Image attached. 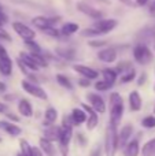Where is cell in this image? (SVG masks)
Wrapping results in <instances>:
<instances>
[{
	"mask_svg": "<svg viewBox=\"0 0 155 156\" xmlns=\"http://www.w3.org/2000/svg\"><path fill=\"white\" fill-rule=\"evenodd\" d=\"M59 137H60V126H48L45 130H44V138L49 141H59Z\"/></svg>",
	"mask_w": 155,
	"mask_h": 156,
	"instance_id": "18",
	"label": "cell"
},
{
	"mask_svg": "<svg viewBox=\"0 0 155 156\" xmlns=\"http://www.w3.org/2000/svg\"><path fill=\"white\" fill-rule=\"evenodd\" d=\"M154 114H155V107H154Z\"/></svg>",
	"mask_w": 155,
	"mask_h": 156,
	"instance_id": "53",
	"label": "cell"
},
{
	"mask_svg": "<svg viewBox=\"0 0 155 156\" xmlns=\"http://www.w3.org/2000/svg\"><path fill=\"white\" fill-rule=\"evenodd\" d=\"M56 21H52V19L47 18V16H43V15H38V16H34L32 19V23L34 25L37 29H41V30H45L48 27H51V25Z\"/></svg>",
	"mask_w": 155,
	"mask_h": 156,
	"instance_id": "16",
	"label": "cell"
},
{
	"mask_svg": "<svg viewBox=\"0 0 155 156\" xmlns=\"http://www.w3.org/2000/svg\"><path fill=\"white\" fill-rule=\"evenodd\" d=\"M142 126L146 129H154L155 127V115H148L146 118H143Z\"/></svg>",
	"mask_w": 155,
	"mask_h": 156,
	"instance_id": "31",
	"label": "cell"
},
{
	"mask_svg": "<svg viewBox=\"0 0 155 156\" xmlns=\"http://www.w3.org/2000/svg\"><path fill=\"white\" fill-rule=\"evenodd\" d=\"M26 47L30 49V54H41V48L37 43H34L33 40H29V41H25Z\"/></svg>",
	"mask_w": 155,
	"mask_h": 156,
	"instance_id": "33",
	"label": "cell"
},
{
	"mask_svg": "<svg viewBox=\"0 0 155 156\" xmlns=\"http://www.w3.org/2000/svg\"><path fill=\"white\" fill-rule=\"evenodd\" d=\"M154 152H155V138H151L150 141H147V143L143 145L142 154H143V156H153Z\"/></svg>",
	"mask_w": 155,
	"mask_h": 156,
	"instance_id": "26",
	"label": "cell"
},
{
	"mask_svg": "<svg viewBox=\"0 0 155 156\" xmlns=\"http://www.w3.org/2000/svg\"><path fill=\"white\" fill-rule=\"evenodd\" d=\"M102 74H103V80L107 81L109 83H111V85H114V82L117 81V77H118V73L114 69H103Z\"/></svg>",
	"mask_w": 155,
	"mask_h": 156,
	"instance_id": "24",
	"label": "cell"
},
{
	"mask_svg": "<svg viewBox=\"0 0 155 156\" xmlns=\"http://www.w3.org/2000/svg\"><path fill=\"white\" fill-rule=\"evenodd\" d=\"M132 133H133V126L132 125H125V126L121 129V132L118 133V147L124 149V147L131 141Z\"/></svg>",
	"mask_w": 155,
	"mask_h": 156,
	"instance_id": "10",
	"label": "cell"
},
{
	"mask_svg": "<svg viewBox=\"0 0 155 156\" xmlns=\"http://www.w3.org/2000/svg\"><path fill=\"white\" fill-rule=\"evenodd\" d=\"M56 54L62 58H66V59H73L74 58V49L71 48H65V47H58L56 48Z\"/></svg>",
	"mask_w": 155,
	"mask_h": 156,
	"instance_id": "28",
	"label": "cell"
},
{
	"mask_svg": "<svg viewBox=\"0 0 155 156\" xmlns=\"http://www.w3.org/2000/svg\"><path fill=\"white\" fill-rule=\"evenodd\" d=\"M147 2H148V0H136V3H137L139 5H144V4H147Z\"/></svg>",
	"mask_w": 155,
	"mask_h": 156,
	"instance_id": "48",
	"label": "cell"
},
{
	"mask_svg": "<svg viewBox=\"0 0 155 156\" xmlns=\"http://www.w3.org/2000/svg\"><path fill=\"white\" fill-rule=\"evenodd\" d=\"M4 132L7 133V134H10L11 137H16V136H19L22 133V129L19 126H16V125L7 122L4 126Z\"/></svg>",
	"mask_w": 155,
	"mask_h": 156,
	"instance_id": "25",
	"label": "cell"
},
{
	"mask_svg": "<svg viewBox=\"0 0 155 156\" xmlns=\"http://www.w3.org/2000/svg\"><path fill=\"white\" fill-rule=\"evenodd\" d=\"M91 156H100V151H99V149H95V151L92 152V155Z\"/></svg>",
	"mask_w": 155,
	"mask_h": 156,
	"instance_id": "49",
	"label": "cell"
},
{
	"mask_svg": "<svg viewBox=\"0 0 155 156\" xmlns=\"http://www.w3.org/2000/svg\"><path fill=\"white\" fill-rule=\"evenodd\" d=\"M70 115H71V119H73V123L77 125V126L81 123H87L88 115L84 110H81V108H74V110L71 111Z\"/></svg>",
	"mask_w": 155,
	"mask_h": 156,
	"instance_id": "20",
	"label": "cell"
},
{
	"mask_svg": "<svg viewBox=\"0 0 155 156\" xmlns=\"http://www.w3.org/2000/svg\"><path fill=\"white\" fill-rule=\"evenodd\" d=\"M81 34L82 36H99V34H102V33L99 32L98 29H95V27H93V29H84L81 32Z\"/></svg>",
	"mask_w": 155,
	"mask_h": 156,
	"instance_id": "36",
	"label": "cell"
},
{
	"mask_svg": "<svg viewBox=\"0 0 155 156\" xmlns=\"http://www.w3.org/2000/svg\"><path fill=\"white\" fill-rule=\"evenodd\" d=\"M0 38H2V40H7V41L11 40V37L4 32V29H2V26H0Z\"/></svg>",
	"mask_w": 155,
	"mask_h": 156,
	"instance_id": "40",
	"label": "cell"
},
{
	"mask_svg": "<svg viewBox=\"0 0 155 156\" xmlns=\"http://www.w3.org/2000/svg\"><path fill=\"white\" fill-rule=\"evenodd\" d=\"M87 99H88V101H89V105L96 112H99V114L106 112V103H104L103 97H100L96 93H88Z\"/></svg>",
	"mask_w": 155,
	"mask_h": 156,
	"instance_id": "7",
	"label": "cell"
},
{
	"mask_svg": "<svg viewBox=\"0 0 155 156\" xmlns=\"http://www.w3.org/2000/svg\"><path fill=\"white\" fill-rule=\"evenodd\" d=\"M146 80H147V74H142V77H140V80L137 81V83H139V85H143V83L146 82Z\"/></svg>",
	"mask_w": 155,
	"mask_h": 156,
	"instance_id": "45",
	"label": "cell"
},
{
	"mask_svg": "<svg viewBox=\"0 0 155 156\" xmlns=\"http://www.w3.org/2000/svg\"><path fill=\"white\" fill-rule=\"evenodd\" d=\"M5 116H7L10 121H13V122H19V118L16 115H14L13 112H7V114H5Z\"/></svg>",
	"mask_w": 155,
	"mask_h": 156,
	"instance_id": "41",
	"label": "cell"
},
{
	"mask_svg": "<svg viewBox=\"0 0 155 156\" xmlns=\"http://www.w3.org/2000/svg\"><path fill=\"white\" fill-rule=\"evenodd\" d=\"M45 34H48V36H51V37H58L59 34H62V33L59 32V30H56V29H54V27H48V29H45V30H43Z\"/></svg>",
	"mask_w": 155,
	"mask_h": 156,
	"instance_id": "37",
	"label": "cell"
},
{
	"mask_svg": "<svg viewBox=\"0 0 155 156\" xmlns=\"http://www.w3.org/2000/svg\"><path fill=\"white\" fill-rule=\"evenodd\" d=\"M98 58L104 63H113L117 59V52L113 48H104V49H102V51H99Z\"/></svg>",
	"mask_w": 155,
	"mask_h": 156,
	"instance_id": "15",
	"label": "cell"
},
{
	"mask_svg": "<svg viewBox=\"0 0 155 156\" xmlns=\"http://www.w3.org/2000/svg\"><path fill=\"white\" fill-rule=\"evenodd\" d=\"M73 70L80 73L84 78H88V80H96V78L99 77V73L95 69L88 67V66H84V65H74Z\"/></svg>",
	"mask_w": 155,
	"mask_h": 156,
	"instance_id": "12",
	"label": "cell"
},
{
	"mask_svg": "<svg viewBox=\"0 0 155 156\" xmlns=\"http://www.w3.org/2000/svg\"><path fill=\"white\" fill-rule=\"evenodd\" d=\"M7 21H8V16L5 15V14L3 12V10L0 8V26L4 25V23H7Z\"/></svg>",
	"mask_w": 155,
	"mask_h": 156,
	"instance_id": "39",
	"label": "cell"
},
{
	"mask_svg": "<svg viewBox=\"0 0 155 156\" xmlns=\"http://www.w3.org/2000/svg\"><path fill=\"white\" fill-rule=\"evenodd\" d=\"M78 83L82 86V88H85V86H89V80H88V78H85V80H80Z\"/></svg>",
	"mask_w": 155,
	"mask_h": 156,
	"instance_id": "43",
	"label": "cell"
},
{
	"mask_svg": "<svg viewBox=\"0 0 155 156\" xmlns=\"http://www.w3.org/2000/svg\"><path fill=\"white\" fill-rule=\"evenodd\" d=\"M133 58L139 65H147L153 59V54H151V51L148 49L147 45L139 44V45H136L133 48Z\"/></svg>",
	"mask_w": 155,
	"mask_h": 156,
	"instance_id": "3",
	"label": "cell"
},
{
	"mask_svg": "<svg viewBox=\"0 0 155 156\" xmlns=\"http://www.w3.org/2000/svg\"><path fill=\"white\" fill-rule=\"evenodd\" d=\"M118 132L117 126L113 123H109L106 132V144H104V151L107 156H114L118 151Z\"/></svg>",
	"mask_w": 155,
	"mask_h": 156,
	"instance_id": "2",
	"label": "cell"
},
{
	"mask_svg": "<svg viewBox=\"0 0 155 156\" xmlns=\"http://www.w3.org/2000/svg\"><path fill=\"white\" fill-rule=\"evenodd\" d=\"M0 8H2V5H0Z\"/></svg>",
	"mask_w": 155,
	"mask_h": 156,
	"instance_id": "56",
	"label": "cell"
},
{
	"mask_svg": "<svg viewBox=\"0 0 155 156\" xmlns=\"http://www.w3.org/2000/svg\"><path fill=\"white\" fill-rule=\"evenodd\" d=\"M77 10L80 11V12L85 14V15H88L89 18H93V19H100L102 16V12L99 10H96V8H93L92 5L87 4V3L84 2H80L77 3Z\"/></svg>",
	"mask_w": 155,
	"mask_h": 156,
	"instance_id": "11",
	"label": "cell"
},
{
	"mask_svg": "<svg viewBox=\"0 0 155 156\" xmlns=\"http://www.w3.org/2000/svg\"><path fill=\"white\" fill-rule=\"evenodd\" d=\"M81 107H82V110L87 112V115H88V119H87V129L88 130H93L96 126H98V123H99V116H98V112H96L95 110H93L91 105H88V104H81Z\"/></svg>",
	"mask_w": 155,
	"mask_h": 156,
	"instance_id": "8",
	"label": "cell"
},
{
	"mask_svg": "<svg viewBox=\"0 0 155 156\" xmlns=\"http://www.w3.org/2000/svg\"><path fill=\"white\" fill-rule=\"evenodd\" d=\"M111 83H109L107 81H98V82L95 83V89L96 90H99V92H104V90H109L110 88H111Z\"/></svg>",
	"mask_w": 155,
	"mask_h": 156,
	"instance_id": "35",
	"label": "cell"
},
{
	"mask_svg": "<svg viewBox=\"0 0 155 156\" xmlns=\"http://www.w3.org/2000/svg\"><path fill=\"white\" fill-rule=\"evenodd\" d=\"M13 29H14V32H15L16 34H18L19 37H21L22 40H25V41L34 40V37H36V33L33 32L27 25L22 23V22H14Z\"/></svg>",
	"mask_w": 155,
	"mask_h": 156,
	"instance_id": "6",
	"label": "cell"
},
{
	"mask_svg": "<svg viewBox=\"0 0 155 156\" xmlns=\"http://www.w3.org/2000/svg\"><path fill=\"white\" fill-rule=\"evenodd\" d=\"M0 114H7V105L4 103H0Z\"/></svg>",
	"mask_w": 155,
	"mask_h": 156,
	"instance_id": "44",
	"label": "cell"
},
{
	"mask_svg": "<svg viewBox=\"0 0 155 156\" xmlns=\"http://www.w3.org/2000/svg\"><path fill=\"white\" fill-rule=\"evenodd\" d=\"M40 149L44 152V155L47 156H56V149H55L54 147V143L49 140H47V138L41 137L40 138Z\"/></svg>",
	"mask_w": 155,
	"mask_h": 156,
	"instance_id": "17",
	"label": "cell"
},
{
	"mask_svg": "<svg viewBox=\"0 0 155 156\" xmlns=\"http://www.w3.org/2000/svg\"><path fill=\"white\" fill-rule=\"evenodd\" d=\"M150 11H151V12H155V0L153 2V4L150 5Z\"/></svg>",
	"mask_w": 155,
	"mask_h": 156,
	"instance_id": "50",
	"label": "cell"
},
{
	"mask_svg": "<svg viewBox=\"0 0 155 156\" xmlns=\"http://www.w3.org/2000/svg\"><path fill=\"white\" fill-rule=\"evenodd\" d=\"M18 111L22 116H26V118H30L33 115V107L32 104L29 103V100L26 99H22L19 100L18 103Z\"/></svg>",
	"mask_w": 155,
	"mask_h": 156,
	"instance_id": "22",
	"label": "cell"
},
{
	"mask_svg": "<svg viewBox=\"0 0 155 156\" xmlns=\"http://www.w3.org/2000/svg\"><path fill=\"white\" fill-rule=\"evenodd\" d=\"M56 81H58V83H59L60 86L66 88L67 90H71V89H73V83H71V81L69 80L66 76H63V74H58V76H56Z\"/></svg>",
	"mask_w": 155,
	"mask_h": 156,
	"instance_id": "29",
	"label": "cell"
},
{
	"mask_svg": "<svg viewBox=\"0 0 155 156\" xmlns=\"http://www.w3.org/2000/svg\"><path fill=\"white\" fill-rule=\"evenodd\" d=\"M19 59L22 60V62L25 63V66H26L29 70H33V71H37L38 69V66H37V63L34 62V59L32 58V55L30 54H26V52H21V55H19Z\"/></svg>",
	"mask_w": 155,
	"mask_h": 156,
	"instance_id": "23",
	"label": "cell"
},
{
	"mask_svg": "<svg viewBox=\"0 0 155 156\" xmlns=\"http://www.w3.org/2000/svg\"><path fill=\"white\" fill-rule=\"evenodd\" d=\"M106 44V41H91L89 45L91 47H103Z\"/></svg>",
	"mask_w": 155,
	"mask_h": 156,
	"instance_id": "42",
	"label": "cell"
},
{
	"mask_svg": "<svg viewBox=\"0 0 155 156\" xmlns=\"http://www.w3.org/2000/svg\"><path fill=\"white\" fill-rule=\"evenodd\" d=\"M73 137V126H60V137H59V147L62 155L66 156L69 152V144Z\"/></svg>",
	"mask_w": 155,
	"mask_h": 156,
	"instance_id": "5",
	"label": "cell"
},
{
	"mask_svg": "<svg viewBox=\"0 0 155 156\" xmlns=\"http://www.w3.org/2000/svg\"><path fill=\"white\" fill-rule=\"evenodd\" d=\"M117 25H118V22L115 19H98L95 22V25H93V27L98 29L102 34H106V33L111 32Z\"/></svg>",
	"mask_w": 155,
	"mask_h": 156,
	"instance_id": "9",
	"label": "cell"
},
{
	"mask_svg": "<svg viewBox=\"0 0 155 156\" xmlns=\"http://www.w3.org/2000/svg\"><path fill=\"white\" fill-rule=\"evenodd\" d=\"M124 115V101L118 93L110 94V123L118 126Z\"/></svg>",
	"mask_w": 155,
	"mask_h": 156,
	"instance_id": "1",
	"label": "cell"
},
{
	"mask_svg": "<svg viewBox=\"0 0 155 156\" xmlns=\"http://www.w3.org/2000/svg\"><path fill=\"white\" fill-rule=\"evenodd\" d=\"M77 30H78V25L73 23V22H67V23H65L62 26L60 33H62V34H66V36H70V34H73V33H76Z\"/></svg>",
	"mask_w": 155,
	"mask_h": 156,
	"instance_id": "27",
	"label": "cell"
},
{
	"mask_svg": "<svg viewBox=\"0 0 155 156\" xmlns=\"http://www.w3.org/2000/svg\"><path fill=\"white\" fill-rule=\"evenodd\" d=\"M15 156H23V155H22V154H21V152H18V154H16Z\"/></svg>",
	"mask_w": 155,
	"mask_h": 156,
	"instance_id": "52",
	"label": "cell"
},
{
	"mask_svg": "<svg viewBox=\"0 0 155 156\" xmlns=\"http://www.w3.org/2000/svg\"><path fill=\"white\" fill-rule=\"evenodd\" d=\"M0 73L5 77L11 76V73H13V60L8 56V54L0 55Z\"/></svg>",
	"mask_w": 155,
	"mask_h": 156,
	"instance_id": "13",
	"label": "cell"
},
{
	"mask_svg": "<svg viewBox=\"0 0 155 156\" xmlns=\"http://www.w3.org/2000/svg\"><path fill=\"white\" fill-rule=\"evenodd\" d=\"M129 107L132 111H140L142 110V97L137 90H132L129 93Z\"/></svg>",
	"mask_w": 155,
	"mask_h": 156,
	"instance_id": "19",
	"label": "cell"
},
{
	"mask_svg": "<svg viewBox=\"0 0 155 156\" xmlns=\"http://www.w3.org/2000/svg\"><path fill=\"white\" fill-rule=\"evenodd\" d=\"M154 92H155V86H154Z\"/></svg>",
	"mask_w": 155,
	"mask_h": 156,
	"instance_id": "54",
	"label": "cell"
},
{
	"mask_svg": "<svg viewBox=\"0 0 155 156\" xmlns=\"http://www.w3.org/2000/svg\"><path fill=\"white\" fill-rule=\"evenodd\" d=\"M19 147H21V151L19 152L23 156H32V145H30L26 140L19 141Z\"/></svg>",
	"mask_w": 155,
	"mask_h": 156,
	"instance_id": "30",
	"label": "cell"
},
{
	"mask_svg": "<svg viewBox=\"0 0 155 156\" xmlns=\"http://www.w3.org/2000/svg\"><path fill=\"white\" fill-rule=\"evenodd\" d=\"M0 141H2V138H0Z\"/></svg>",
	"mask_w": 155,
	"mask_h": 156,
	"instance_id": "55",
	"label": "cell"
},
{
	"mask_svg": "<svg viewBox=\"0 0 155 156\" xmlns=\"http://www.w3.org/2000/svg\"><path fill=\"white\" fill-rule=\"evenodd\" d=\"M56 118H58V111L55 110L54 107H48L45 110V112H44V122H43V125L45 127L52 126V125L55 123V121H56Z\"/></svg>",
	"mask_w": 155,
	"mask_h": 156,
	"instance_id": "21",
	"label": "cell"
},
{
	"mask_svg": "<svg viewBox=\"0 0 155 156\" xmlns=\"http://www.w3.org/2000/svg\"><path fill=\"white\" fill-rule=\"evenodd\" d=\"M21 86H22V89H23L26 93L32 94L33 97H37V99H41V100H47V99H48L45 90H44L43 88H40L37 83L30 82V81H27V80H23L21 82Z\"/></svg>",
	"mask_w": 155,
	"mask_h": 156,
	"instance_id": "4",
	"label": "cell"
},
{
	"mask_svg": "<svg viewBox=\"0 0 155 156\" xmlns=\"http://www.w3.org/2000/svg\"><path fill=\"white\" fill-rule=\"evenodd\" d=\"M32 156H44V152L40 149V147H32Z\"/></svg>",
	"mask_w": 155,
	"mask_h": 156,
	"instance_id": "38",
	"label": "cell"
},
{
	"mask_svg": "<svg viewBox=\"0 0 155 156\" xmlns=\"http://www.w3.org/2000/svg\"><path fill=\"white\" fill-rule=\"evenodd\" d=\"M135 77H136V71H135L133 69H129L124 76H121V82H124V83L131 82V81L135 80Z\"/></svg>",
	"mask_w": 155,
	"mask_h": 156,
	"instance_id": "32",
	"label": "cell"
},
{
	"mask_svg": "<svg viewBox=\"0 0 155 156\" xmlns=\"http://www.w3.org/2000/svg\"><path fill=\"white\" fill-rule=\"evenodd\" d=\"M5 123H7V122H4V121H0V129H3V130H4Z\"/></svg>",
	"mask_w": 155,
	"mask_h": 156,
	"instance_id": "51",
	"label": "cell"
},
{
	"mask_svg": "<svg viewBox=\"0 0 155 156\" xmlns=\"http://www.w3.org/2000/svg\"><path fill=\"white\" fill-rule=\"evenodd\" d=\"M30 55H32V58L34 59V62L37 63L38 67H47V66H48L47 65V60L44 59V56L41 54H30Z\"/></svg>",
	"mask_w": 155,
	"mask_h": 156,
	"instance_id": "34",
	"label": "cell"
},
{
	"mask_svg": "<svg viewBox=\"0 0 155 156\" xmlns=\"http://www.w3.org/2000/svg\"><path fill=\"white\" fill-rule=\"evenodd\" d=\"M118 2H121L122 4H125V5H129V7L133 5V2H132V0H118Z\"/></svg>",
	"mask_w": 155,
	"mask_h": 156,
	"instance_id": "46",
	"label": "cell"
},
{
	"mask_svg": "<svg viewBox=\"0 0 155 156\" xmlns=\"http://www.w3.org/2000/svg\"><path fill=\"white\" fill-rule=\"evenodd\" d=\"M122 154H124V156H137L140 154V145H139L137 138L129 141V143L124 147Z\"/></svg>",
	"mask_w": 155,
	"mask_h": 156,
	"instance_id": "14",
	"label": "cell"
},
{
	"mask_svg": "<svg viewBox=\"0 0 155 156\" xmlns=\"http://www.w3.org/2000/svg\"><path fill=\"white\" fill-rule=\"evenodd\" d=\"M5 89H7V86H5V83L0 81V92H5Z\"/></svg>",
	"mask_w": 155,
	"mask_h": 156,
	"instance_id": "47",
	"label": "cell"
}]
</instances>
